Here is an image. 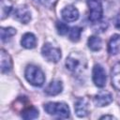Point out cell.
Segmentation results:
<instances>
[{"label": "cell", "mask_w": 120, "mask_h": 120, "mask_svg": "<svg viewBox=\"0 0 120 120\" xmlns=\"http://www.w3.org/2000/svg\"><path fill=\"white\" fill-rule=\"evenodd\" d=\"M86 66H87V62L85 56L80 53L79 52H71L66 59L67 68L74 73L82 72L86 68Z\"/></svg>", "instance_id": "cell-1"}, {"label": "cell", "mask_w": 120, "mask_h": 120, "mask_svg": "<svg viewBox=\"0 0 120 120\" xmlns=\"http://www.w3.org/2000/svg\"><path fill=\"white\" fill-rule=\"evenodd\" d=\"M24 77L26 81L37 87L42 86L45 82V76L43 71L35 65H28L24 71Z\"/></svg>", "instance_id": "cell-2"}, {"label": "cell", "mask_w": 120, "mask_h": 120, "mask_svg": "<svg viewBox=\"0 0 120 120\" xmlns=\"http://www.w3.org/2000/svg\"><path fill=\"white\" fill-rule=\"evenodd\" d=\"M44 110L50 115L58 118H68L70 114L68 106L64 102H48L44 104Z\"/></svg>", "instance_id": "cell-3"}, {"label": "cell", "mask_w": 120, "mask_h": 120, "mask_svg": "<svg viewBox=\"0 0 120 120\" xmlns=\"http://www.w3.org/2000/svg\"><path fill=\"white\" fill-rule=\"evenodd\" d=\"M41 54L47 61L52 63H57L62 56L61 50L50 42L44 43L41 48Z\"/></svg>", "instance_id": "cell-4"}, {"label": "cell", "mask_w": 120, "mask_h": 120, "mask_svg": "<svg viewBox=\"0 0 120 120\" xmlns=\"http://www.w3.org/2000/svg\"><path fill=\"white\" fill-rule=\"evenodd\" d=\"M89 8V20L92 22H98L102 19L103 8L100 0H87Z\"/></svg>", "instance_id": "cell-5"}, {"label": "cell", "mask_w": 120, "mask_h": 120, "mask_svg": "<svg viewBox=\"0 0 120 120\" xmlns=\"http://www.w3.org/2000/svg\"><path fill=\"white\" fill-rule=\"evenodd\" d=\"M92 79H93V82L96 86H98L99 88H102L105 86L107 76H106L105 69L103 68V67L101 65L97 64L94 66L93 71H92Z\"/></svg>", "instance_id": "cell-6"}, {"label": "cell", "mask_w": 120, "mask_h": 120, "mask_svg": "<svg viewBox=\"0 0 120 120\" xmlns=\"http://www.w3.org/2000/svg\"><path fill=\"white\" fill-rule=\"evenodd\" d=\"M14 19L22 23H27L31 20V12L26 6H20L14 11Z\"/></svg>", "instance_id": "cell-7"}, {"label": "cell", "mask_w": 120, "mask_h": 120, "mask_svg": "<svg viewBox=\"0 0 120 120\" xmlns=\"http://www.w3.org/2000/svg\"><path fill=\"white\" fill-rule=\"evenodd\" d=\"M61 16L64 21L68 22H72L78 20L79 18V10L74 6H67L61 11Z\"/></svg>", "instance_id": "cell-8"}, {"label": "cell", "mask_w": 120, "mask_h": 120, "mask_svg": "<svg viewBox=\"0 0 120 120\" xmlns=\"http://www.w3.org/2000/svg\"><path fill=\"white\" fill-rule=\"evenodd\" d=\"M112 101V95L109 91H100L94 98V103L98 107H104Z\"/></svg>", "instance_id": "cell-9"}, {"label": "cell", "mask_w": 120, "mask_h": 120, "mask_svg": "<svg viewBox=\"0 0 120 120\" xmlns=\"http://www.w3.org/2000/svg\"><path fill=\"white\" fill-rule=\"evenodd\" d=\"M0 68H1V72L2 73H8L11 70L12 68V60H11V57L10 55L4 50L2 49L1 50V52H0Z\"/></svg>", "instance_id": "cell-10"}, {"label": "cell", "mask_w": 120, "mask_h": 120, "mask_svg": "<svg viewBox=\"0 0 120 120\" xmlns=\"http://www.w3.org/2000/svg\"><path fill=\"white\" fill-rule=\"evenodd\" d=\"M74 110L79 117H84L88 113V102L84 98H80L74 104Z\"/></svg>", "instance_id": "cell-11"}, {"label": "cell", "mask_w": 120, "mask_h": 120, "mask_svg": "<svg viewBox=\"0 0 120 120\" xmlns=\"http://www.w3.org/2000/svg\"><path fill=\"white\" fill-rule=\"evenodd\" d=\"M63 90V84L60 80H52L45 89V93L49 96H56Z\"/></svg>", "instance_id": "cell-12"}, {"label": "cell", "mask_w": 120, "mask_h": 120, "mask_svg": "<svg viewBox=\"0 0 120 120\" xmlns=\"http://www.w3.org/2000/svg\"><path fill=\"white\" fill-rule=\"evenodd\" d=\"M120 52V35L114 34L111 37L108 43V52L112 55L116 54Z\"/></svg>", "instance_id": "cell-13"}, {"label": "cell", "mask_w": 120, "mask_h": 120, "mask_svg": "<svg viewBox=\"0 0 120 120\" xmlns=\"http://www.w3.org/2000/svg\"><path fill=\"white\" fill-rule=\"evenodd\" d=\"M21 44L25 49H33L37 45L36 36L32 33H25L21 39Z\"/></svg>", "instance_id": "cell-14"}, {"label": "cell", "mask_w": 120, "mask_h": 120, "mask_svg": "<svg viewBox=\"0 0 120 120\" xmlns=\"http://www.w3.org/2000/svg\"><path fill=\"white\" fill-rule=\"evenodd\" d=\"M13 8V3L11 0H0V19L4 20L6 19L9 13L11 12Z\"/></svg>", "instance_id": "cell-15"}, {"label": "cell", "mask_w": 120, "mask_h": 120, "mask_svg": "<svg viewBox=\"0 0 120 120\" xmlns=\"http://www.w3.org/2000/svg\"><path fill=\"white\" fill-rule=\"evenodd\" d=\"M112 84L116 90L120 91V62L116 63L112 69Z\"/></svg>", "instance_id": "cell-16"}, {"label": "cell", "mask_w": 120, "mask_h": 120, "mask_svg": "<svg viewBox=\"0 0 120 120\" xmlns=\"http://www.w3.org/2000/svg\"><path fill=\"white\" fill-rule=\"evenodd\" d=\"M88 48L93 52H98L102 48V40L98 36H91L87 41Z\"/></svg>", "instance_id": "cell-17"}, {"label": "cell", "mask_w": 120, "mask_h": 120, "mask_svg": "<svg viewBox=\"0 0 120 120\" xmlns=\"http://www.w3.org/2000/svg\"><path fill=\"white\" fill-rule=\"evenodd\" d=\"M21 115L25 120L35 119V118H38V110L34 106H30V107H27L26 109H24L22 112Z\"/></svg>", "instance_id": "cell-18"}, {"label": "cell", "mask_w": 120, "mask_h": 120, "mask_svg": "<svg viewBox=\"0 0 120 120\" xmlns=\"http://www.w3.org/2000/svg\"><path fill=\"white\" fill-rule=\"evenodd\" d=\"M16 34V29L13 27H1L0 28V35L2 41H8Z\"/></svg>", "instance_id": "cell-19"}, {"label": "cell", "mask_w": 120, "mask_h": 120, "mask_svg": "<svg viewBox=\"0 0 120 120\" xmlns=\"http://www.w3.org/2000/svg\"><path fill=\"white\" fill-rule=\"evenodd\" d=\"M82 28L79 27V26H74V27H71L69 28V32H68V38L71 41H78L80 39V37H81V34H82Z\"/></svg>", "instance_id": "cell-20"}, {"label": "cell", "mask_w": 120, "mask_h": 120, "mask_svg": "<svg viewBox=\"0 0 120 120\" xmlns=\"http://www.w3.org/2000/svg\"><path fill=\"white\" fill-rule=\"evenodd\" d=\"M56 29H57L58 34L61 36H65V35L68 34V32H69V27L65 22H56Z\"/></svg>", "instance_id": "cell-21"}, {"label": "cell", "mask_w": 120, "mask_h": 120, "mask_svg": "<svg viewBox=\"0 0 120 120\" xmlns=\"http://www.w3.org/2000/svg\"><path fill=\"white\" fill-rule=\"evenodd\" d=\"M35 1L39 3L42 6L46 7V8H52L56 4V2H57V0H35Z\"/></svg>", "instance_id": "cell-22"}, {"label": "cell", "mask_w": 120, "mask_h": 120, "mask_svg": "<svg viewBox=\"0 0 120 120\" xmlns=\"http://www.w3.org/2000/svg\"><path fill=\"white\" fill-rule=\"evenodd\" d=\"M113 119L114 117L112 116V115H103V116H101L100 117V119Z\"/></svg>", "instance_id": "cell-23"}]
</instances>
